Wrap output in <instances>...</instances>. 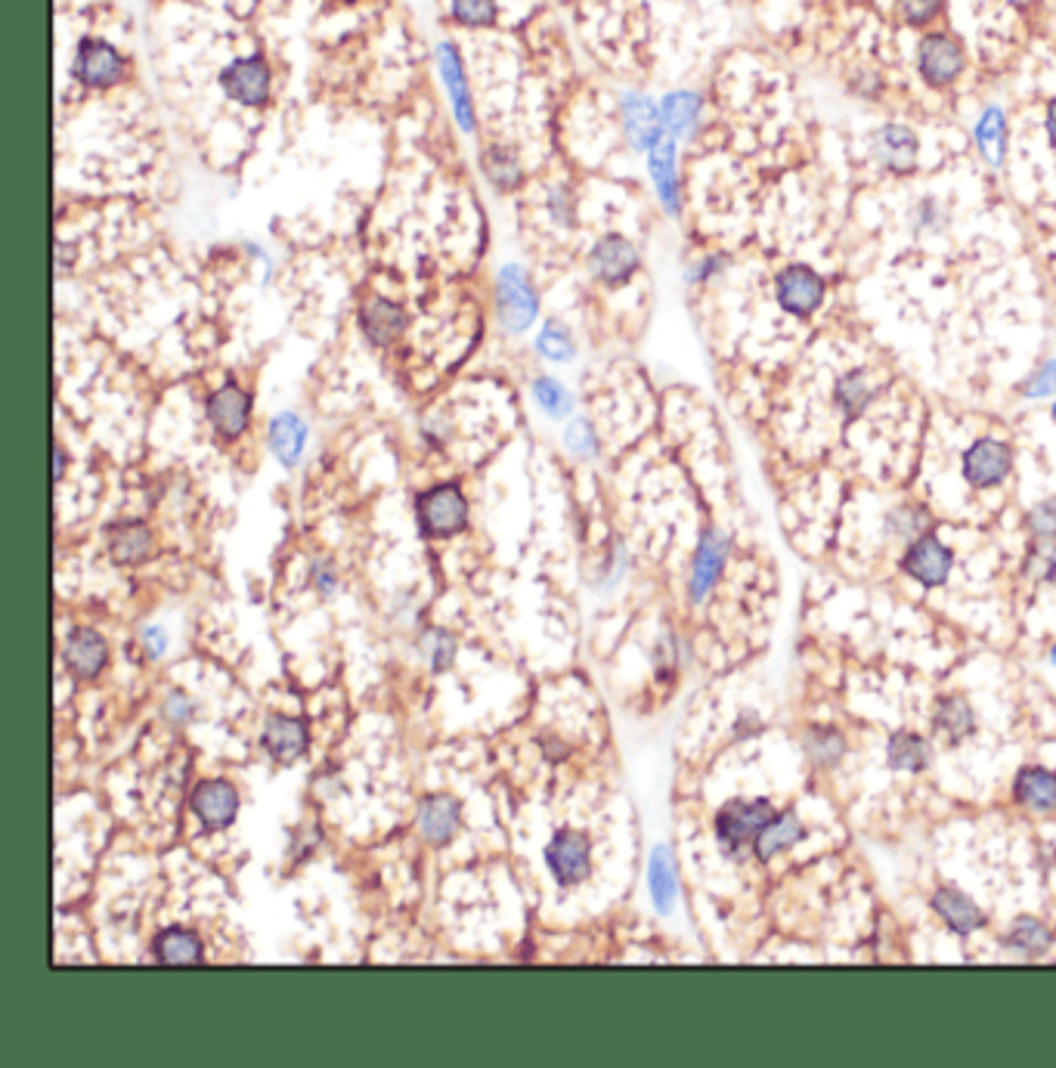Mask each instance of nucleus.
Returning a JSON list of instances; mask_svg holds the SVG:
<instances>
[{"instance_id":"f257e3e1","label":"nucleus","mask_w":1056,"mask_h":1068,"mask_svg":"<svg viewBox=\"0 0 1056 1068\" xmlns=\"http://www.w3.org/2000/svg\"><path fill=\"white\" fill-rule=\"evenodd\" d=\"M774 817L772 802H728L716 817V836L726 848H741L743 843H757L762 827Z\"/></svg>"},{"instance_id":"f03ea898","label":"nucleus","mask_w":1056,"mask_h":1068,"mask_svg":"<svg viewBox=\"0 0 1056 1068\" xmlns=\"http://www.w3.org/2000/svg\"><path fill=\"white\" fill-rule=\"evenodd\" d=\"M951 564H954L951 549H946L932 533H923L920 539H915L911 549L905 551V558H901V570L920 585H927V589L942 585L948 580V573H951Z\"/></svg>"},{"instance_id":"7ed1b4c3","label":"nucleus","mask_w":1056,"mask_h":1068,"mask_svg":"<svg viewBox=\"0 0 1056 1068\" xmlns=\"http://www.w3.org/2000/svg\"><path fill=\"white\" fill-rule=\"evenodd\" d=\"M419 518L431 536H453L468 520V505L456 487H434L419 499Z\"/></svg>"},{"instance_id":"20e7f679","label":"nucleus","mask_w":1056,"mask_h":1068,"mask_svg":"<svg viewBox=\"0 0 1056 1068\" xmlns=\"http://www.w3.org/2000/svg\"><path fill=\"white\" fill-rule=\"evenodd\" d=\"M1010 465H1013L1010 446L1001 441H992V437L976 441L963 453V477L976 489H989L1004 484V477L1010 474Z\"/></svg>"},{"instance_id":"39448f33","label":"nucleus","mask_w":1056,"mask_h":1068,"mask_svg":"<svg viewBox=\"0 0 1056 1068\" xmlns=\"http://www.w3.org/2000/svg\"><path fill=\"white\" fill-rule=\"evenodd\" d=\"M774 292H778V304L793 316H809L815 314L824 300V279H821L815 269L803 267V264H793L788 267L778 283H774Z\"/></svg>"},{"instance_id":"423d86ee","label":"nucleus","mask_w":1056,"mask_h":1068,"mask_svg":"<svg viewBox=\"0 0 1056 1068\" xmlns=\"http://www.w3.org/2000/svg\"><path fill=\"white\" fill-rule=\"evenodd\" d=\"M499 307H503V322L511 331H524L537 319V292L524 269L505 267L499 276Z\"/></svg>"},{"instance_id":"0eeeda50","label":"nucleus","mask_w":1056,"mask_h":1068,"mask_svg":"<svg viewBox=\"0 0 1056 1068\" xmlns=\"http://www.w3.org/2000/svg\"><path fill=\"white\" fill-rule=\"evenodd\" d=\"M546 861L552 867L555 880L573 886V882L585 880V874H589V843L580 833H555V839L546 848Z\"/></svg>"},{"instance_id":"6e6552de","label":"nucleus","mask_w":1056,"mask_h":1068,"mask_svg":"<svg viewBox=\"0 0 1056 1068\" xmlns=\"http://www.w3.org/2000/svg\"><path fill=\"white\" fill-rule=\"evenodd\" d=\"M192 808L208 831H223L236 821L239 796L226 781H202L192 793Z\"/></svg>"},{"instance_id":"1a4fd4ad","label":"nucleus","mask_w":1056,"mask_h":1068,"mask_svg":"<svg viewBox=\"0 0 1056 1068\" xmlns=\"http://www.w3.org/2000/svg\"><path fill=\"white\" fill-rule=\"evenodd\" d=\"M221 84L226 94L233 96L242 106H261L270 94V68L264 60H239L221 75Z\"/></svg>"},{"instance_id":"9d476101","label":"nucleus","mask_w":1056,"mask_h":1068,"mask_svg":"<svg viewBox=\"0 0 1056 1068\" xmlns=\"http://www.w3.org/2000/svg\"><path fill=\"white\" fill-rule=\"evenodd\" d=\"M920 72L923 78L936 84V87H946L951 81L958 78L963 72V50L961 44H954L951 38L946 34H932L923 41L920 47Z\"/></svg>"},{"instance_id":"9b49d317","label":"nucleus","mask_w":1056,"mask_h":1068,"mask_svg":"<svg viewBox=\"0 0 1056 1068\" xmlns=\"http://www.w3.org/2000/svg\"><path fill=\"white\" fill-rule=\"evenodd\" d=\"M75 72H78V78L84 81V84H91V87H109V84H115V81L122 78L125 63H122V56H118L109 44H103V41H84V44L78 47V63H75Z\"/></svg>"},{"instance_id":"f8f14e48","label":"nucleus","mask_w":1056,"mask_h":1068,"mask_svg":"<svg viewBox=\"0 0 1056 1068\" xmlns=\"http://www.w3.org/2000/svg\"><path fill=\"white\" fill-rule=\"evenodd\" d=\"M252 415V400L236 384H226L208 400V419L223 437H239Z\"/></svg>"},{"instance_id":"ddd939ff","label":"nucleus","mask_w":1056,"mask_h":1068,"mask_svg":"<svg viewBox=\"0 0 1056 1068\" xmlns=\"http://www.w3.org/2000/svg\"><path fill=\"white\" fill-rule=\"evenodd\" d=\"M726 558H728V539H726V536L716 533V530L704 533V539H700V549H697V554H694V570H691V598H694V601L707 598V592H710L712 585H716L719 573H722V567H726Z\"/></svg>"},{"instance_id":"4468645a","label":"nucleus","mask_w":1056,"mask_h":1068,"mask_svg":"<svg viewBox=\"0 0 1056 1068\" xmlns=\"http://www.w3.org/2000/svg\"><path fill=\"white\" fill-rule=\"evenodd\" d=\"M874 156L877 161L896 173L915 171L917 165V137L908 127L889 125L874 137Z\"/></svg>"},{"instance_id":"2eb2a0df","label":"nucleus","mask_w":1056,"mask_h":1068,"mask_svg":"<svg viewBox=\"0 0 1056 1068\" xmlns=\"http://www.w3.org/2000/svg\"><path fill=\"white\" fill-rule=\"evenodd\" d=\"M635 267H638V254L626 239H604L592 252V269L599 273L604 283H626L635 273Z\"/></svg>"},{"instance_id":"dca6fc26","label":"nucleus","mask_w":1056,"mask_h":1068,"mask_svg":"<svg viewBox=\"0 0 1056 1068\" xmlns=\"http://www.w3.org/2000/svg\"><path fill=\"white\" fill-rule=\"evenodd\" d=\"M932 911L939 913L948 929H954L958 935H970V932L985 927V913L973 905V898L963 896L958 889H939L932 896Z\"/></svg>"},{"instance_id":"f3484780","label":"nucleus","mask_w":1056,"mask_h":1068,"mask_svg":"<svg viewBox=\"0 0 1056 1068\" xmlns=\"http://www.w3.org/2000/svg\"><path fill=\"white\" fill-rule=\"evenodd\" d=\"M437 60H441L443 84H446V94H450V99H453L458 127H462V130H474L472 96H468V84H465V72H462V63H458L456 47L443 44V47L437 50Z\"/></svg>"},{"instance_id":"a211bd4d","label":"nucleus","mask_w":1056,"mask_h":1068,"mask_svg":"<svg viewBox=\"0 0 1056 1068\" xmlns=\"http://www.w3.org/2000/svg\"><path fill=\"white\" fill-rule=\"evenodd\" d=\"M623 125H626V134L638 149H645V146L651 149L663 137L661 112L654 109V103L645 99V96H626L623 99Z\"/></svg>"},{"instance_id":"6ab92c4d","label":"nucleus","mask_w":1056,"mask_h":1068,"mask_svg":"<svg viewBox=\"0 0 1056 1068\" xmlns=\"http://www.w3.org/2000/svg\"><path fill=\"white\" fill-rule=\"evenodd\" d=\"M1013 793L1032 812H1056V771L1041 769V765L1023 769L1016 774Z\"/></svg>"},{"instance_id":"aec40b11","label":"nucleus","mask_w":1056,"mask_h":1068,"mask_svg":"<svg viewBox=\"0 0 1056 1068\" xmlns=\"http://www.w3.org/2000/svg\"><path fill=\"white\" fill-rule=\"evenodd\" d=\"M307 725L298 722V719H288V716H273L264 728V747H267L270 755L276 759H298L304 750H307Z\"/></svg>"},{"instance_id":"412c9836","label":"nucleus","mask_w":1056,"mask_h":1068,"mask_svg":"<svg viewBox=\"0 0 1056 1068\" xmlns=\"http://www.w3.org/2000/svg\"><path fill=\"white\" fill-rule=\"evenodd\" d=\"M803 836L805 831H803V824H800V817L793 815V812H784V815H774L772 821L762 827V833L757 836L753 848H757L759 861H772L778 852L796 846Z\"/></svg>"},{"instance_id":"4be33fe9","label":"nucleus","mask_w":1056,"mask_h":1068,"mask_svg":"<svg viewBox=\"0 0 1056 1068\" xmlns=\"http://www.w3.org/2000/svg\"><path fill=\"white\" fill-rule=\"evenodd\" d=\"M458 827V802L450 796H431L419 808V831L431 843H446Z\"/></svg>"},{"instance_id":"5701e85b","label":"nucleus","mask_w":1056,"mask_h":1068,"mask_svg":"<svg viewBox=\"0 0 1056 1068\" xmlns=\"http://www.w3.org/2000/svg\"><path fill=\"white\" fill-rule=\"evenodd\" d=\"M647 882H651V896H654V905L657 911L669 913L673 905H676V892H678V880H676V861L669 855V848L657 846L654 855H651V865H647Z\"/></svg>"},{"instance_id":"b1692460","label":"nucleus","mask_w":1056,"mask_h":1068,"mask_svg":"<svg viewBox=\"0 0 1056 1068\" xmlns=\"http://www.w3.org/2000/svg\"><path fill=\"white\" fill-rule=\"evenodd\" d=\"M651 177L657 183L663 204L676 214L678 211V177H676V142L657 140L651 146Z\"/></svg>"},{"instance_id":"393cba45","label":"nucleus","mask_w":1056,"mask_h":1068,"mask_svg":"<svg viewBox=\"0 0 1056 1068\" xmlns=\"http://www.w3.org/2000/svg\"><path fill=\"white\" fill-rule=\"evenodd\" d=\"M65 660H68V666H72L78 676L84 678L96 676V673L103 669V663H106V642H103L96 632H91V628H78V632H72V638H68Z\"/></svg>"},{"instance_id":"a878e982","label":"nucleus","mask_w":1056,"mask_h":1068,"mask_svg":"<svg viewBox=\"0 0 1056 1068\" xmlns=\"http://www.w3.org/2000/svg\"><path fill=\"white\" fill-rule=\"evenodd\" d=\"M156 958L168 966L202 963V939L190 929H165L156 939Z\"/></svg>"},{"instance_id":"bb28decb","label":"nucleus","mask_w":1056,"mask_h":1068,"mask_svg":"<svg viewBox=\"0 0 1056 1068\" xmlns=\"http://www.w3.org/2000/svg\"><path fill=\"white\" fill-rule=\"evenodd\" d=\"M270 443H273V453L279 456V462L292 468V465H298L300 453H304L307 424L300 422L298 415L283 412L279 419H273V424H270Z\"/></svg>"},{"instance_id":"cd10ccee","label":"nucleus","mask_w":1056,"mask_h":1068,"mask_svg":"<svg viewBox=\"0 0 1056 1068\" xmlns=\"http://www.w3.org/2000/svg\"><path fill=\"white\" fill-rule=\"evenodd\" d=\"M886 755H889V765L896 771H923L930 765V743L920 738V734H911V731H899L889 738V747H886Z\"/></svg>"},{"instance_id":"c85d7f7f","label":"nucleus","mask_w":1056,"mask_h":1068,"mask_svg":"<svg viewBox=\"0 0 1056 1068\" xmlns=\"http://www.w3.org/2000/svg\"><path fill=\"white\" fill-rule=\"evenodd\" d=\"M1004 942H1007V948H1013V951L1025 954V958H1041V954L1054 944V932L1044 927L1041 920H1035V917H1020V920L1007 929Z\"/></svg>"},{"instance_id":"c756f323","label":"nucleus","mask_w":1056,"mask_h":1068,"mask_svg":"<svg viewBox=\"0 0 1056 1068\" xmlns=\"http://www.w3.org/2000/svg\"><path fill=\"white\" fill-rule=\"evenodd\" d=\"M363 329L372 341L391 345L397 335L403 331V314L397 310L391 300H369L363 307Z\"/></svg>"},{"instance_id":"7c9ffc66","label":"nucleus","mask_w":1056,"mask_h":1068,"mask_svg":"<svg viewBox=\"0 0 1056 1068\" xmlns=\"http://www.w3.org/2000/svg\"><path fill=\"white\" fill-rule=\"evenodd\" d=\"M109 549L115 561H122V564H137V561H142V558L152 551V539H149L146 527H140V524H125V527H118V530L112 533Z\"/></svg>"},{"instance_id":"2f4dec72","label":"nucleus","mask_w":1056,"mask_h":1068,"mask_svg":"<svg viewBox=\"0 0 1056 1068\" xmlns=\"http://www.w3.org/2000/svg\"><path fill=\"white\" fill-rule=\"evenodd\" d=\"M697 115H700V99L694 94H669L666 99H663V106H661V121H663V130H669V134H688L694 127V121H697Z\"/></svg>"},{"instance_id":"473e14b6","label":"nucleus","mask_w":1056,"mask_h":1068,"mask_svg":"<svg viewBox=\"0 0 1056 1068\" xmlns=\"http://www.w3.org/2000/svg\"><path fill=\"white\" fill-rule=\"evenodd\" d=\"M936 725H939L942 731H948L954 740H961L967 738V734H973V728H976V716H973V709H970V704H967L963 697H946V700L936 707Z\"/></svg>"},{"instance_id":"72a5a7b5","label":"nucleus","mask_w":1056,"mask_h":1068,"mask_svg":"<svg viewBox=\"0 0 1056 1068\" xmlns=\"http://www.w3.org/2000/svg\"><path fill=\"white\" fill-rule=\"evenodd\" d=\"M976 140L982 146V152L989 156V161L997 165L1004 158V149H1007V121H1004V112L989 109L982 115V121L976 127Z\"/></svg>"},{"instance_id":"f704fd0d","label":"nucleus","mask_w":1056,"mask_h":1068,"mask_svg":"<svg viewBox=\"0 0 1056 1068\" xmlns=\"http://www.w3.org/2000/svg\"><path fill=\"white\" fill-rule=\"evenodd\" d=\"M805 753L812 755V762H819V765H836L846 753V743L831 728H812L809 738H805Z\"/></svg>"},{"instance_id":"c9c22d12","label":"nucleus","mask_w":1056,"mask_h":1068,"mask_svg":"<svg viewBox=\"0 0 1056 1068\" xmlns=\"http://www.w3.org/2000/svg\"><path fill=\"white\" fill-rule=\"evenodd\" d=\"M867 400H870V388H867L862 372H852V376L839 378V384H836V403L846 409L849 415H858L867 406Z\"/></svg>"},{"instance_id":"e433bc0d","label":"nucleus","mask_w":1056,"mask_h":1068,"mask_svg":"<svg viewBox=\"0 0 1056 1068\" xmlns=\"http://www.w3.org/2000/svg\"><path fill=\"white\" fill-rule=\"evenodd\" d=\"M534 396H537L539 406L546 409L552 419H564V415L570 412V406H573V403H570V393L564 391L555 378H539L537 384H534Z\"/></svg>"},{"instance_id":"4c0bfd02","label":"nucleus","mask_w":1056,"mask_h":1068,"mask_svg":"<svg viewBox=\"0 0 1056 1068\" xmlns=\"http://www.w3.org/2000/svg\"><path fill=\"white\" fill-rule=\"evenodd\" d=\"M453 17L465 25H489L496 19V0H453Z\"/></svg>"},{"instance_id":"58836bf2","label":"nucleus","mask_w":1056,"mask_h":1068,"mask_svg":"<svg viewBox=\"0 0 1056 1068\" xmlns=\"http://www.w3.org/2000/svg\"><path fill=\"white\" fill-rule=\"evenodd\" d=\"M539 350L549 357V360H568L573 353V345H570V335L564 331V326L558 322H546V329L539 335Z\"/></svg>"},{"instance_id":"ea45409f","label":"nucleus","mask_w":1056,"mask_h":1068,"mask_svg":"<svg viewBox=\"0 0 1056 1068\" xmlns=\"http://www.w3.org/2000/svg\"><path fill=\"white\" fill-rule=\"evenodd\" d=\"M1041 546H1035V551L1028 554V564H1025V573L1038 577V580H1054L1056 577V549L1054 542H1044L1038 539Z\"/></svg>"},{"instance_id":"a19ab883","label":"nucleus","mask_w":1056,"mask_h":1068,"mask_svg":"<svg viewBox=\"0 0 1056 1068\" xmlns=\"http://www.w3.org/2000/svg\"><path fill=\"white\" fill-rule=\"evenodd\" d=\"M923 527H927V515L915 511V508H899L889 515V533L901 536V539H915Z\"/></svg>"},{"instance_id":"79ce46f5","label":"nucleus","mask_w":1056,"mask_h":1068,"mask_svg":"<svg viewBox=\"0 0 1056 1068\" xmlns=\"http://www.w3.org/2000/svg\"><path fill=\"white\" fill-rule=\"evenodd\" d=\"M1028 527L1035 539H1044V542H1056V505L1044 503L1038 508H1032L1028 515Z\"/></svg>"},{"instance_id":"37998d69","label":"nucleus","mask_w":1056,"mask_h":1068,"mask_svg":"<svg viewBox=\"0 0 1056 1068\" xmlns=\"http://www.w3.org/2000/svg\"><path fill=\"white\" fill-rule=\"evenodd\" d=\"M896 3H899L901 17L908 19V22H915V25L930 22L942 10V0H896Z\"/></svg>"},{"instance_id":"c03bdc74","label":"nucleus","mask_w":1056,"mask_h":1068,"mask_svg":"<svg viewBox=\"0 0 1056 1068\" xmlns=\"http://www.w3.org/2000/svg\"><path fill=\"white\" fill-rule=\"evenodd\" d=\"M1056 391V362H1044L1035 376L1025 381V393L1028 396H1047Z\"/></svg>"},{"instance_id":"a18cd8bd","label":"nucleus","mask_w":1056,"mask_h":1068,"mask_svg":"<svg viewBox=\"0 0 1056 1068\" xmlns=\"http://www.w3.org/2000/svg\"><path fill=\"white\" fill-rule=\"evenodd\" d=\"M568 446L577 456H592L595 453V434L585 422H573L568 427Z\"/></svg>"},{"instance_id":"49530a36","label":"nucleus","mask_w":1056,"mask_h":1068,"mask_svg":"<svg viewBox=\"0 0 1056 1068\" xmlns=\"http://www.w3.org/2000/svg\"><path fill=\"white\" fill-rule=\"evenodd\" d=\"M431 645L434 647H427V651L434 654V669H446L453 663V657H456V642L446 632H434L431 635Z\"/></svg>"},{"instance_id":"de8ad7c7","label":"nucleus","mask_w":1056,"mask_h":1068,"mask_svg":"<svg viewBox=\"0 0 1056 1068\" xmlns=\"http://www.w3.org/2000/svg\"><path fill=\"white\" fill-rule=\"evenodd\" d=\"M489 177L499 183V187H511L515 180H518V171H515V165L511 161H489Z\"/></svg>"},{"instance_id":"09e8293b","label":"nucleus","mask_w":1056,"mask_h":1068,"mask_svg":"<svg viewBox=\"0 0 1056 1068\" xmlns=\"http://www.w3.org/2000/svg\"><path fill=\"white\" fill-rule=\"evenodd\" d=\"M142 642H146V651L152 654V657H161L165 654V635L158 632V628H149V632H142Z\"/></svg>"},{"instance_id":"8fccbe9b","label":"nucleus","mask_w":1056,"mask_h":1068,"mask_svg":"<svg viewBox=\"0 0 1056 1068\" xmlns=\"http://www.w3.org/2000/svg\"><path fill=\"white\" fill-rule=\"evenodd\" d=\"M168 716H171V719H177V722H183V719L190 716V707H187V700H183V697H171V700H168Z\"/></svg>"},{"instance_id":"3c124183","label":"nucleus","mask_w":1056,"mask_h":1068,"mask_svg":"<svg viewBox=\"0 0 1056 1068\" xmlns=\"http://www.w3.org/2000/svg\"><path fill=\"white\" fill-rule=\"evenodd\" d=\"M1047 137H1050V142H1054V149H1056V99L1047 106Z\"/></svg>"},{"instance_id":"603ef678","label":"nucleus","mask_w":1056,"mask_h":1068,"mask_svg":"<svg viewBox=\"0 0 1056 1068\" xmlns=\"http://www.w3.org/2000/svg\"><path fill=\"white\" fill-rule=\"evenodd\" d=\"M63 468H65V458H63V450H56V477H63Z\"/></svg>"},{"instance_id":"864d4df0","label":"nucleus","mask_w":1056,"mask_h":1068,"mask_svg":"<svg viewBox=\"0 0 1056 1068\" xmlns=\"http://www.w3.org/2000/svg\"><path fill=\"white\" fill-rule=\"evenodd\" d=\"M1050 660L1056 663V645H1054V651H1050Z\"/></svg>"},{"instance_id":"5fc2aeb1","label":"nucleus","mask_w":1056,"mask_h":1068,"mask_svg":"<svg viewBox=\"0 0 1056 1068\" xmlns=\"http://www.w3.org/2000/svg\"><path fill=\"white\" fill-rule=\"evenodd\" d=\"M1054 415H1056V409H1054Z\"/></svg>"}]
</instances>
